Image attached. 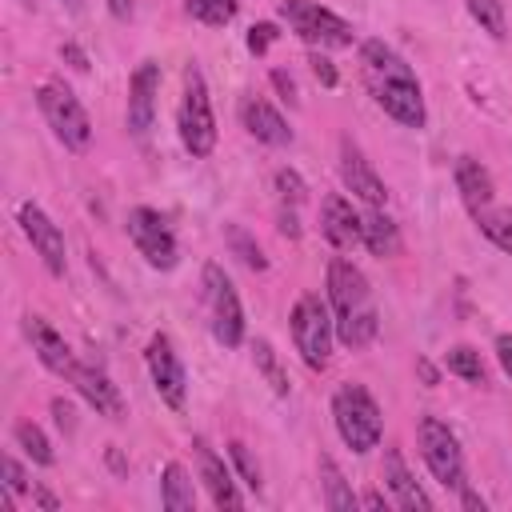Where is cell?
Instances as JSON below:
<instances>
[{
	"label": "cell",
	"mask_w": 512,
	"mask_h": 512,
	"mask_svg": "<svg viewBox=\"0 0 512 512\" xmlns=\"http://www.w3.org/2000/svg\"><path fill=\"white\" fill-rule=\"evenodd\" d=\"M360 64H364V80L376 96V104L404 128H424L428 112H424V96H420V80L408 68V60L384 44V40H364L360 44Z\"/></svg>",
	"instance_id": "obj_1"
},
{
	"label": "cell",
	"mask_w": 512,
	"mask_h": 512,
	"mask_svg": "<svg viewBox=\"0 0 512 512\" xmlns=\"http://www.w3.org/2000/svg\"><path fill=\"white\" fill-rule=\"evenodd\" d=\"M328 300H332L336 340L344 348H364V344L376 340L380 316H376V304H372V288H368L364 272L344 256L328 260Z\"/></svg>",
	"instance_id": "obj_2"
},
{
	"label": "cell",
	"mask_w": 512,
	"mask_h": 512,
	"mask_svg": "<svg viewBox=\"0 0 512 512\" xmlns=\"http://www.w3.org/2000/svg\"><path fill=\"white\" fill-rule=\"evenodd\" d=\"M332 420H336L340 440L352 452H372L380 444V436H384L380 408H376V400H372V392L364 384H340L332 392Z\"/></svg>",
	"instance_id": "obj_3"
},
{
	"label": "cell",
	"mask_w": 512,
	"mask_h": 512,
	"mask_svg": "<svg viewBox=\"0 0 512 512\" xmlns=\"http://www.w3.org/2000/svg\"><path fill=\"white\" fill-rule=\"evenodd\" d=\"M176 128H180V144L192 156H208L216 148V116H212V100H208L200 64L184 68V100L176 112Z\"/></svg>",
	"instance_id": "obj_4"
},
{
	"label": "cell",
	"mask_w": 512,
	"mask_h": 512,
	"mask_svg": "<svg viewBox=\"0 0 512 512\" xmlns=\"http://www.w3.org/2000/svg\"><path fill=\"white\" fill-rule=\"evenodd\" d=\"M292 340H296V352L304 356L308 368H328L332 360V336H336V320L328 312V304L316 296V292H304L296 304H292Z\"/></svg>",
	"instance_id": "obj_5"
},
{
	"label": "cell",
	"mask_w": 512,
	"mask_h": 512,
	"mask_svg": "<svg viewBox=\"0 0 512 512\" xmlns=\"http://www.w3.org/2000/svg\"><path fill=\"white\" fill-rule=\"evenodd\" d=\"M36 104H40L48 128L56 132V140H60L64 148H72V152H84V148H88V140H92V120H88L84 104L76 100V92H72L64 80L40 84Z\"/></svg>",
	"instance_id": "obj_6"
},
{
	"label": "cell",
	"mask_w": 512,
	"mask_h": 512,
	"mask_svg": "<svg viewBox=\"0 0 512 512\" xmlns=\"http://www.w3.org/2000/svg\"><path fill=\"white\" fill-rule=\"evenodd\" d=\"M200 284H204V308H208V328H212L216 344L240 348V340H244V308H240V296H236L228 272L220 264H204Z\"/></svg>",
	"instance_id": "obj_7"
},
{
	"label": "cell",
	"mask_w": 512,
	"mask_h": 512,
	"mask_svg": "<svg viewBox=\"0 0 512 512\" xmlns=\"http://www.w3.org/2000/svg\"><path fill=\"white\" fill-rule=\"evenodd\" d=\"M280 16L312 48H348L352 44V24L340 20L336 12L320 8L316 0H280Z\"/></svg>",
	"instance_id": "obj_8"
},
{
	"label": "cell",
	"mask_w": 512,
	"mask_h": 512,
	"mask_svg": "<svg viewBox=\"0 0 512 512\" xmlns=\"http://www.w3.org/2000/svg\"><path fill=\"white\" fill-rule=\"evenodd\" d=\"M416 436H420V456H424L428 472H432L444 488H456V492H460V484H464V452H460L456 432H452L440 416H420Z\"/></svg>",
	"instance_id": "obj_9"
},
{
	"label": "cell",
	"mask_w": 512,
	"mask_h": 512,
	"mask_svg": "<svg viewBox=\"0 0 512 512\" xmlns=\"http://www.w3.org/2000/svg\"><path fill=\"white\" fill-rule=\"evenodd\" d=\"M128 236L152 268H160V272L176 268V260H180L176 256V236H172V228L164 224V216L156 208H132L128 212Z\"/></svg>",
	"instance_id": "obj_10"
},
{
	"label": "cell",
	"mask_w": 512,
	"mask_h": 512,
	"mask_svg": "<svg viewBox=\"0 0 512 512\" xmlns=\"http://www.w3.org/2000/svg\"><path fill=\"white\" fill-rule=\"evenodd\" d=\"M148 372H152V384H156V392H160V400L168 404V408H184V392H188V380H184V364H180V356H176V348H172V340L168 336H152L148 340Z\"/></svg>",
	"instance_id": "obj_11"
},
{
	"label": "cell",
	"mask_w": 512,
	"mask_h": 512,
	"mask_svg": "<svg viewBox=\"0 0 512 512\" xmlns=\"http://www.w3.org/2000/svg\"><path fill=\"white\" fill-rule=\"evenodd\" d=\"M20 228H24V236L32 240L36 256L44 260V268H48L52 276H64V268H68V260H64V232L48 220V212H44L40 204L24 200V204H20Z\"/></svg>",
	"instance_id": "obj_12"
},
{
	"label": "cell",
	"mask_w": 512,
	"mask_h": 512,
	"mask_svg": "<svg viewBox=\"0 0 512 512\" xmlns=\"http://www.w3.org/2000/svg\"><path fill=\"white\" fill-rule=\"evenodd\" d=\"M156 92H160V64L144 60L128 80V132L132 136H148L156 120Z\"/></svg>",
	"instance_id": "obj_13"
},
{
	"label": "cell",
	"mask_w": 512,
	"mask_h": 512,
	"mask_svg": "<svg viewBox=\"0 0 512 512\" xmlns=\"http://www.w3.org/2000/svg\"><path fill=\"white\" fill-rule=\"evenodd\" d=\"M340 180H344V188H348L356 200H364L368 208H384V204H388L384 180L372 172V164L364 160V152H360L352 140L340 144Z\"/></svg>",
	"instance_id": "obj_14"
},
{
	"label": "cell",
	"mask_w": 512,
	"mask_h": 512,
	"mask_svg": "<svg viewBox=\"0 0 512 512\" xmlns=\"http://www.w3.org/2000/svg\"><path fill=\"white\" fill-rule=\"evenodd\" d=\"M380 476H384V484H388V492H392V504H396V508H404V512H432L428 492L412 480V472H408V464H404V456H400V448H396V444H388V448H384Z\"/></svg>",
	"instance_id": "obj_15"
},
{
	"label": "cell",
	"mask_w": 512,
	"mask_h": 512,
	"mask_svg": "<svg viewBox=\"0 0 512 512\" xmlns=\"http://www.w3.org/2000/svg\"><path fill=\"white\" fill-rule=\"evenodd\" d=\"M360 228H364V220H360V212L352 208V200L348 196H340V192H332V196H324V208H320V232H324V240L332 244V248H356L360 244Z\"/></svg>",
	"instance_id": "obj_16"
},
{
	"label": "cell",
	"mask_w": 512,
	"mask_h": 512,
	"mask_svg": "<svg viewBox=\"0 0 512 512\" xmlns=\"http://www.w3.org/2000/svg\"><path fill=\"white\" fill-rule=\"evenodd\" d=\"M28 340H32V352L40 356V364L48 368V372H56V376H76V356H72V348L64 344V336L44 320V316H28Z\"/></svg>",
	"instance_id": "obj_17"
},
{
	"label": "cell",
	"mask_w": 512,
	"mask_h": 512,
	"mask_svg": "<svg viewBox=\"0 0 512 512\" xmlns=\"http://www.w3.org/2000/svg\"><path fill=\"white\" fill-rule=\"evenodd\" d=\"M72 384L80 388V396H84L100 416H108V420H120V416H124V396H120V388L112 384V376H108L100 364H80L76 376H72Z\"/></svg>",
	"instance_id": "obj_18"
},
{
	"label": "cell",
	"mask_w": 512,
	"mask_h": 512,
	"mask_svg": "<svg viewBox=\"0 0 512 512\" xmlns=\"http://www.w3.org/2000/svg\"><path fill=\"white\" fill-rule=\"evenodd\" d=\"M196 448V464H200V480H204V488H208V496H212V504L216 508H244V496L236 492V480H232V472L224 468V460L204 444V440H196L192 444Z\"/></svg>",
	"instance_id": "obj_19"
},
{
	"label": "cell",
	"mask_w": 512,
	"mask_h": 512,
	"mask_svg": "<svg viewBox=\"0 0 512 512\" xmlns=\"http://www.w3.org/2000/svg\"><path fill=\"white\" fill-rule=\"evenodd\" d=\"M244 128L260 140V144H272V148H284V144H292V128H288V120L268 104V100H260V96H252V100H244Z\"/></svg>",
	"instance_id": "obj_20"
},
{
	"label": "cell",
	"mask_w": 512,
	"mask_h": 512,
	"mask_svg": "<svg viewBox=\"0 0 512 512\" xmlns=\"http://www.w3.org/2000/svg\"><path fill=\"white\" fill-rule=\"evenodd\" d=\"M456 192H460V200L468 204V212L476 216L480 208H488L492 204V176H488V168L480 164V160H472V156H460L456 160Z\"/></svg>",
	"instance_id": "obj_21"
},
{
	"label": "cell",
	"mask_w": 512,
	"mask_h": 512,
	"mask_svg": "<svg viewBox=\"0 0 512 512\" xmlns=\"http://www.w3.org/2000/svg\"><path fill=\"white\" fill-rule=\"evenodd\" d=\"M360 220H364L360 244L372 256H396L400 252V232H396L392 216H384V208H368V212H360Z\"/></svg>",
	"instance_id": "obj_22"
},
{
	"label": "cell",
	"mask_w": 512,
	"mask_h": 512,
	"mask_svg": "<svg viewBox=\"0 0 512 512\" xmlns=\"http://www.w3.org/2000/svg\"><path fill=\"white\" fill-rule=\"evenodd\" d=\"M160 504H164L168 512H196V488H192V476H188V468L176 464V460L164 464Z\"/></svg>",
	"instance_id": "obj_23"
},
{
	"label": "cell",
	"mask_w": 512,
	"mask_h": 512,
	"mask_svg": "<svg viewBox=\"0 0 512 512\" xmlns=\"http://www.w3.org/2000/svg\"><path fill=\"white\" fill-rule=\"evenodd\" d=\"M320 480H324V504H328L332 512H352V508H360V500H356L352 488L344 484V476H340V468H336L332 456H320Z\"/></svg>",
	"instance_id": "obj_24"
},
{
	"label": "cell",
	"mask_w": 512,
	"mask_h": 512,
	"mask_svg": "<svg viewBox=\"0 0 512 512\" xmlns=\"http://www.w3.org/2000/svg\"><path fill=\"white\" fill-rule=\"evenodd\" d=\"M476 224H480V232H484L500 252L512 256V208H480V212H476Z\"/></svg>",
	"instance_id": "obj_25"
},
{
	"label": "cell",
	"mask_w": 512,
	"mask_h": 512,
	"mask_svg": "<svg viewBox=\"0 0 512 512\" xmlns=\"http://www.w3.org/2000/svg\"><path fill=\"white\" fill-rule=\"evenodd\" d=\"M444 368H448L452 376L468 380V384H484V360H480V352L468 348V344L448 348V352H444Z\"/></svg>",
	"instance_id": "obj_26"
},
{
	"label": "cell",
	"mask_w": 512,
	"mask_h": 512,
	"mask_svg": "<svg viewBox=\"0 0 512 512\" xmlns=\"http://www.w3.org/2000/svg\"><path fill=\"white\" fill-rule=\"evenodd\" d=\"M12 436H16V444L24 448V456H28L32 464H44V468H48V464L56 460V452H52L48 436H44V432H40L32 420H20V424L12 428Z\"/></svg>",
	"instance_id": "obj_27"
},
{
	"label": "cell",
	"mask_w": 512,
	"mask_h": 512,
	"mask_svg": "<svg viewBox=\"0 0 512 512\" xmlns=\"http://www.w3.org/2000/svg\"><path fill=\"white\" fill-rule=\"evenodd\" d=\"M252 352H256V372H260V376L272 384V392H276V396H288L292 380H288V372L280 368V360H276L272 344H268V340H256V344H252Z\"/></svg>",
	"instance_id": "obj_28"
},
{
	"label": "cell",
	"mask_w": 512,
	"mask_h": 512,
	"mask_svg": "<svg viewBox=\"0 0 512 512\" xmlns=\"http://www.w3.org/2000/svg\"><path fill=\"white\" fill-rule=\"evenodd\" d=\"M464 4H468L472 20L480 24V32H488L492 40H504L508 24H504V4L500 0H464Z\"/></svg>",
	"instance_id": "obj_29"
},
{
	"label": "cell",
	"mask_w": 512,
	"mask_h": 512,
	"mask_svg": "<svg viewBox=\"0 0 512 512\" xmlns=\"http://www.w3.org/2000/svg\"><path fill=\"white\" fill-rule=\"evenodd\" d=\"M188 16H196L208 28H220L236 16V0H188Z\"/></svg>",
	"instance_id": "obj_30"
},
{
	"label": "cell",
	"mask_w": 512,
	"mask_h": 512,
	"mask_svg": "<svg viewBox=\"0 0 512 512\" xmlns=\"http://www.w3.org/2000/svg\"><path fill=\"white\" fill-rule=\"evenodd\" d=\"M228 244H232V252H236V256H240V260H244L252 272H264V268H268V260H264L260 244H252L244 228H236V224H232V228H228Z\"/></svg>",
	"instance_id": "obj_31"
},
{
	"label": "cell",
	"mask_w": 512,
	"mask_h": 512,
	"mask_svg": "<svg viewBox=\"0 0 512 512\" xmlns=\"http://www.w3.org/2000/svg\"><path fill=\"white\" fill-rule=\"evenodd\" d=\"M228 456H232V464H236V472H240V480L252 488V492H260V464L252 460V452H248V444H240V440H232L228 444Z\"/></svg>",
	"instance_id": "obj_32"
},
{
	"label": "cell",
	"mask_w": 512,
	"mask_h": 512,
	"mask_svg": "<svg viewBox=\"0 0 512 512\" xmlns=\"http://www.w3.org/2000/svg\"><path fill=\"white\" fill-rule=\"evenodd\" d=\"M276 192H280V200H284V204H292V208L308 196V188H304L300 172H292V168H280V172H276Z\"/></svg>",
	"instance_id": "obj_33"
},
{
	"label": "cell",
	"mask_w": 512,
	"mask_h": 512,
	"mask_svg": "<svg viewBox=\"0 0 512 512\" xmlns=\"http://www.w3.org/2000/svg\"><path fill=\"white\" fill-rule=\"evenodd\" d=\"M308 64H312V76H316L324 88H336V84H340V76H336L332 60H328L324 52H312V56H308Z\"/></svg>",
	"instance_id": "obj_34"
},
{
	"label": "cell",
	"mask_w": 512,
	"mask_h": 512,
	"mask_svg": "<svg viewBox=\"0 0 512 512\" xmlns=\"http://www.w3.org/2000/svg\"><path fill=\"white\" fill-rule=\"evenodd\" d=\"M276 40V24H252L248 28V48L260 56V52H268V44Z\"/></svg>",
	"instance_id": "obj_35"
},
{
	"label": "cell",
	"mask_w": 512,
	"mask_h": 512,
	"mask_svg": "<svg viewBox=\"0 0 512 512\" xmlns=\"http://www.w3.org/2000/svg\"><path fill=\"white\" fill-rule=\"evenodd\" d=\"M4 484L20 496V492H28V480H24V468L12 460V456H4Z\"/></svg>",
	"instance_id": "obj_36"
},
{
	"label": "cell",
	"mask_w": 512,
	"mask_h": 512,
	"mask_svg": "<svg viewBox=\"0 0 512 512\" xmlns=\"http://www.w3.org/2000/svg\"><path fill=\"white\" fill-rule=\"evenodd\" d=\"M496 360H500L504 376H512V332H500L496 336Z\"/></svg>",
	"instance_id": "obj_37"
},
{
	"label": "cell",
	"mask_w": 512,
	"mask_h": 512,
	"mask_svg": "<svg viewBox=\"0 0 512 512\" xmlns=\"http://www.w3.org/2000/svg\"><path fill=\"white\" fill-rule=\"evenodd\" d=\"M280 232L288 236V240H296L300 236V220H296V208L288 204V208H280Z\"/></svg>",
	"instance_id": "obj_38"
},
{
	"label": "cell",
	"mask_w": 512,
	"mask_h": 512,
	"mask_svg": "<svg viewBox=\"0 0 512 512\" xmlns=\"http://www.w3.org/2000/svg\"><path fill=\"white\" fill-rule=\"evenodd\" d=\"M60 56H64V60H68L76 72H88V56H84L76 44H60Z\"/></svg>",
	"instance_id": "obj_39"
},
{
	"label": "cell",
	"mask_w": 512,
	"mask_h": 512,
	"mask_svg": "<svg viewBox=\"0 0 512 512\" xmlns=\"http://www.w3.org/2000/svg\"><path fill=\"white\" fill-rule=\"evenodd\" d=\"M272 84L284 92V100H288V104H296V84H292V76H288V72H280V68H276V72H272Z\"/></svg>",
	"instance_id": "obj_40"
},
{
	"label": "cell",
	"mask_w": 512,
	"mask_h": 512,
	"mask_svg": "<svg viewBox=\"0 0 512 512\" xmlns=\"http://www.w3.org/2000/svg\"><path fill=\"white\" fill-rule=\"evenodd\" d=\"M52 412H56V424H60V428H68V432H72V424H76V420H72V404H68V400H60V396H56V400H52Z\"/></svg>",
	"instance_id": "obj_41"
},
{
	"label": "cell",
	"mask_w": 512,
	"mask_h": 512,
	"mask_svg": "<svg viewBox=\"0 0 512 512\" xmlns=\"http://www.w3.org/2000/svg\"><path fill=\"white\" fill-rule=\"evenodd\" d=\"M460 504H464V508H472V512H484V500H480V496L468 488V480L460 484Z\"/></svg>",
	"instance_id": "obj_42"
},
{
	"label": "cell",
	"mask_w": 512,
	"mask_h": 512,
	"mask_svg": "<svg viewBox=\"0 0 512 512\" xmlns=\"http://www.w3.org/2000/svg\"><path fill=\"white\" fill-rule=\"evenodd\" d=\"M108 12H112L116 20H132L136 8H132V0H108Z\"/></svg>",
	"instance_id": "obj_43"
},
{
	"label": "cell",
	"mask_w": 512,
	"mask_h": 512,
	"mask_svg": "<svg viewBox=\"0 0 512 512\" xmlns=\"http://www.w3.org/2000/svg\"><path fill=\"white\" fill-rule=\"evenodd\" d=\"M360 508H388V500H384L380 492H364V496H360Z\"/></svg>",
	"instance_id": "obj_44"
},
{
	"label": "cell",
	"mask_w": 512,
	"mask_h": 512,
	"mask_svg": "<svg viewBox=\"0 0 512 512\" xmlns=\"http://www.w3.org/2000/svg\"><path fill=\"white\" fill-rule=\"evenodd\" d=\"M36 504H40V508H48V512H56V508H60V504H56V496H52V492H44V488H36Z\"/></svg>",
	"instance_id": "obj_45"
},
{
	"label": "cell",
	"mask_w": 512,
	"mask_h": 512,
	"mask_svg": "<svg viewBox=\"0 0 512 512\" xmlns=\"http://www.w3.org/2000/svg\"><path fill=\"white\" fill-rule=\"evenodd\" d=\"M416 368H420V376H424V384H436V368H432L428 360H420Z\"/></svg>",
	"instance_id": "obj_46"
},
{
	"label": "cell",
	"mask_w": 512,
	"mask_h": 512,
	"mask_svg": "<svg viewBox=\"0 0 512 512\" xmlns=\"http://www.w3.org/2000/svg\"><path fill=\"white\" fill-rule=\"evenodd\" d=\"M16 4H20V8H28V12L36 8V0H16Z\"/></svg>",
	"instance_id": "obj_47"
},
{
	"label": "cell",
	"mask_w": 512,
	"mask_h": 512,
	"mask_svg": "<svg viewBox=\"0 0 512 512\" xmlns=\"http://www.w3.org/2000/svg\"><path fill=\"white\" fill-rule=\"evenodd\" d=\"M64 4H68V8H76V4H80V0H64Z\"/></svg>",
	"instance_id": "obj_48"
}]
</instances>
